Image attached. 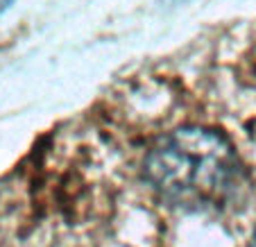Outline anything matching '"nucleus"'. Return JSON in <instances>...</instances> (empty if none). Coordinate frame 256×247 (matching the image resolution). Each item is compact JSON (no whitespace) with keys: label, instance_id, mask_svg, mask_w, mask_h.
Wrapping results in <instances>:
<instances>
[{"label":"nucleus","instance_id":"nucleus-1","mask_svg":"<svg viewBox=\"0 0 256 247\" xmlns=\"http://www.w3.org/2000/svg\"><path fill=\"white\" fill-rule=\"evenodd\" d=\"M145 180L166 202L186 211H218L245 186L234 146L202 127L174 130L152 146L143 161Z\"/></svg>","mask_w":256,"mask_h":247},{"label":"nucleus","instance_id":"nucleus-2","mask_svg":"<svg viewBox=\"0 0 256 247\" xmlns=\"http://www.w3.org/2000/svg\"><path fill=\"white\" fill-rule=\"evenodd\" d=\"M10 2H12V0H0V12L5 10V7H7V5H10Z\"/></svg>","mask_w":256,"mask_h":247},{"label":"nucleus","instance_id":"nucleus-3","mask_svg":"<svg viewBox=\"0 0 256 247\" xmlns=\"http://www.w3.org/2000/svg\"><path fill=\"white\" fill-rule=\"evenodd\" d=\"M252 247H256V232H254V242H252Z\"/></svg>","mask_w":256,"mask_h":247}]
</instances>
